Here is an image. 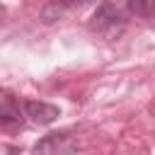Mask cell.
<instances>
[{
  "label": "cell",
  "mask_w": 155,
  "mask_h": 155,
  "mask_svg": "<svg viewBox=\"0 0 155 155\" xmlns=\"http://www.w3.org/2000/svg\"><path fill=\"white\" fill-rule=\"evenodd\" d=\"M90 31L102 39H119L126 31V19L116 5L102 2L90 17Z\"/></svg>",
  "instance_id": "obj_1"
},
{
  "label": "cell",
  "mask_w": 155,
  "mask_h": 155,
  "mask_svg": "<svg viewBox=\"0 0 155 155\" xmlns=\"http://www.w3.org/2000/svg\"><path fill=\"white\" fill-rule=\"evenodd\" d=\"M24 102L12 90H0V126L2 128H15L24 124Z\"/></svg>",
  "instance_id": "obj_2"
},
{
  "label": "cell",
  "mask_w": 155,
  "mask_h": 155,
  "mask_svg": "<svg viewBox=\"0 0 155 155\" xmlns=\"http://www.w3.org/2000/svg\"><path fill=\"white\" fill-rule=\"evenodd\" d=\"M78 148L80 143L75 136H70V131H53L34 145L36 153H75Z\"/></svg>",
  "instance_id": "obj_3"
},
{
  "label": "cell",
  "mask_w": 155,
  "mask_h": 155,
  "mask_svg": "<svg viewBox=\"0 0 155 155\" xmlns=\"http://www.w3.org/2000/svg\"><path fill=\"white\" fill-rule=\"evenodd\" d=\"M24 116H27L31 124L48 126V124H53V121L61 116V109H58L56 104H48V102L27 99V102H24Z\"/></svg>",
  "instance_id": "obj_4"
},
{
  "label": "cell",
  "mask_w": 155,
  "mask_h": 155,
  "mask_svg": "<svg viewBox=\"0 0 155 155\" xmlns=\"http://www.w3.org/2000/svg\"><path fill=\"white\" fill-rule=\"evenodd\" d=\"M87 2H92V0H48L46 5H44V10H41V19L48 24V22H56L65 10H70V7H75V5H87Z\"/></svg>",
  "instance_id": "obj_5"
},
{
  "label": "cell",
  "mask_w": 155,
  "mask_h": 155,
  "mask_svg": "<svg viewBox=\"0 0 155 155\" xmlns=\"http://www.w3.org/2000/svg\"><path fill=\"white\" fill-rule=\"evenodd\" d=\"M126 10L140 19H150L155 17V0H124Z\"/></svg>",
  "instance_id": "obj_6"
},
{
  "label": "cell",
  "mask_w": 155,
  "mask_h": 155,
  "mask_svg": "<svg viewBox=\"0 0 155 155\" xmlns=\"http://www.w3.org/2000/svg\"><path fill=\"white\" fill-rule=\"evenodd\" d=\"M5 15H7V10H5L2 5H0V24H2V19H5Z\"/></svg>",
  "instance_id": "obj_7"
}]
</instances>
